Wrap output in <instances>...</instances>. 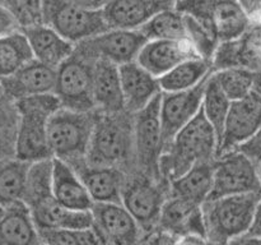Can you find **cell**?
<instances>
[{"instance_id": "6da1fadb", "label": "cell", "mask_w": 261, "mask_h": 245, "mask_svg": "<svg viewBox=\"0 0 261 245\" xmlns=\"http://www.w3.org/2000/svg\"><path fill=\"white\" fill-rule=\"evenodd\" d=\"M217 155V134L200 110L163 151L160 163L161 178L170 184L196 163L214 161Z\"/></svg>"}, {"instance_id": "7a4b0ae2", "label": "cell", "mask_w": 261, "mask_h": 245, "mask_svg": "<svg viewBox=\"0 0 261 245\" xmlns=\"http://www.w3.org/2000/svg\"><path fill=\"white\" fill-rule=\"evenodd\" d=\"M87 162L89 165L119 167L127 175L130 166L135 171L134 115L126 111L116 114L97 111Z\"/></svg>"}, {"instance_id": "3957f363", "label": "cell", "mask_w": 261, "mask_h": 245, "mask_svg": "<svg viewBox=\"0 0 261 245\" xmlns=\"http://www.w3.org/2000/svg\"><path fill=\"white\" fill-rule=\"evenodd\" d=\"M63 105L55 93L35 94L15 100L18 125L14 139L15 158L25 162L51 158L47 122Z\"/></svg>"}, {"instance_id": "277c9868", "label": "cell", "mask_w": 261, "mask_h": 245, "mask_svg": "<svg viewBox=\"0 0 261 245\" xmlns=\"http://www.w3.org/2000/svg\"><path fill=\"white\" fill-rule=\"evenodd\" d=\"M261 191L209 199L203 204L205 240L211 245H226L246 235Z\"/></svg>"}, {"instance_id": "5b68a950", "label": "cell", "mask_w": 261, "mask_h": 245, "mask_svg": "<svg viewBox=\"0 0 261 245\" xmlns=\"http://www.w3.org/2000/svg\"><path fill=\"white\" fill-rule=\"evenodd\" d=\"M97 111H76L61 107L47 122L48 145L53 157L69 165L87 160Z\"/></svg>"}, {"instance_id": "8992f818", "label": "cell", "mask_w": 261, "mask_h": 245, "mask_svg": "<svg viewBox=\"0 0 261 245\" xmlns=\"http://www.w3.org/2000/svg\"><path fill=\"white\" fill-rule=\"evenodd\" d=\"M96 56L79 45L74 53L56 69L55 94L63 107L76 111H94L93 65Z\"/></svg>"}, {"instance_id": "52a82bcc", "label": "cell", "mask_w": 261, "mask_h": 245, "mask_svg": "<svg viewBox=\"0 0 261 245\" xmlns=\"http://www.w3.org/2000/svg\"><path fill=\"white\" fill-rule=\"evenodd\" d=\"M42 19L75 45L109 30L102 10L86 9L71 0H43Z\"/></svg>"}, {"instance_id": "ba28073f", "label": "cell", "mask_w": 261, "mask_h": 245, "mask_svg": "<svg viewBox=\"0 0 261 245\" xmlns=\"http://www.w3.org/2000/svg\"><path fill=\"white\" fill-rule=\"evenodd\" d=\"M161 94L162 92L134 115L135 170L158 181H163L160 163L165 150L160 114Z\"/></svg>"}, {"instance_id": "9c48e42d", "label": "cell", "mask_w": 261, "mask_h": 245, "mask_svg": "<svg viewBox=\"0 0 261 245\" xmlns=\"http://www.w3.org/2000/svg\"><path fill=\"white\" fill-rule=\"evenodd\" d=\"M168 184L154 180L135 170L129 174L122 190L121 203L137 219L143 232L158 227Z\"/></svg>"}, {"instance_id": "30bf717a", "label": "cell", "mask_w": 261, "mask_h": 245, "mask_svg": "<svg viewBox=\"0 0 261 245\" xmlns=\"http://www.w3.org/2000/svg\"><path fill=\"white\" fill-rule=\"evenodd\" d=\"M255 191H261V183L259 166L251 158L233 150L214 160L213 188L209 199Z\"/></svg>"}, {"instance_id": "8fae6325", "label": "cell", "mask_w": 261, "mask_h": 245, "mask_svg": "<svg viewBox=\"0 0 261 245\" xmlns=\"http://www.w3.org/2000/svg\"><path fill=\"white\" fill-rule=\"evenodd\" d=\"M209 76L198 86L186 91L162 92L160 114L165 148L172 142L177 133L200 112L205 84Z\"/></svg>"}, {"instance_id": "7c38bea8", "label": "cell", "mask_w": 261, "mask_h": 245, "mask_svg": "<svg viewBox=\"0 0 261 245\" xmlns=\"http://www.w3.org/2000/svg\"><path fill=\"white\" fill-rule=\"evenodd\" d=\"M147 42L148 40L139 30L109 28L76 45L96 58H105L120 66L137 60L140 50Z\"/></svg>"}, {"instance_id": "4fadbf2b", "label": "cell", "mask_w": 261, "mask_h": 245, "mask_svg": "<svg viewBox=\"0 0 261 245\" xmlns=\"http://www.w3.org/2000/svg\"><path fill=\"white\" fill-rule=\"evenodd\" d=\"M93 225L107 245H139L142 227L121 203H94Z\"/></svg>"}, {"instance_id": "5bb4252c", "label": "cell", "mask_w": 261, "mask_h": 245, "mask_svg": "<svg viewBox=\"0 0 261 245\" xmlns=\"http://www.w3.org/2000/svg\"><path fill=\"white\" fill-rule=\"evenodd\" d=\"M261 128V97L251 92L249 96L239 101H232L228 117L224 128L223 139L218 156L246 142ZM217 156V157H218Z\"/></svg>"}, {"instance_id": "9a60e30c", "label": "cell", "mask_w": 261, "mask_h": 245, "mask_svg": "<svg viewBox=\"0 0 261 245\" xmlns=\"http://www.w3.org/2000/svg\"><path fill=\"white\" fill-rule=\"evenodd\" d=\"M201 58L190 40H150L143 46L137 61L155 78L165 76L182 61Z\"/></svg>"}, {"instance_id": "2e32d148", "label": "cell", "mask_w": 261, "mask_h": 245, "mask_svg": "<svg viewBox=\"0 0 261 245\" xmlns=\"http://www.w3.org/2000/svg\"><path fill=\"white\" fill-rule=\"evenodd\" d=\"M177 0H112L102 9L109 28L139 30L154 15L176 8Z\"/></svg>"}, {"instance_id": "e0dca14e", "label": "cell", "mask_w": 261, "mask_h": 245, "mask_svg": "<svg viewBox=\"0 0 261 245\" xmlns=\"http://www.w3.org/2000/svg\"><path fill=\"white\" fill-rule=\"evenodd\" d=\"M70 166L82 179L94 203H121L127 179L124 170L112 166L89 165L87 160Z\"/></svg>"}, {"instance_id": "ac0fdd59", "label": "cell", "mask_w": 261, "mask_h": 245, "mask_svg": "<svg viewBox=\"0 0 261 245\" xmlns=\"http://www.w3.org/2000/svg\"><path fill=\"white\" fill-rule=\"evenodd\" d=\"M158 227L180 237L205 239L203 204L168 194L161 211Z\"/></svg>"}, {"instance_id": "d6986e66", "label": "cell", "mask_w": 261, "mask_h": 245, "mask_svg": "<svg viewBox=\"0 0 261 245\" xmlns=\"http://www.w3.org/2000/svg\"><path fill=\"white\" fill-rule=\"evenodd\" d=\"M0 86L5 94L14 100L55 93L56 69L33 59L10 77L0 79Z\"/></svg>"}, {"instance_id": "ffe728a7", "label": "cell", "mask_w": 261, "mask_h": 245, "mask_svg": "<svg viewBox=\"0 0 261 245\" xmlns=\"http://www.w3.org/2000/svg\"><path fill=\"white\" fill-rule=\"evenodd\" d=\"M124 109L135 115L161 93L158 78L145 70L137 60L119 66Z\"/></svg>"}, {"instance_id": "44dd1931", "label": "cell", "mask_w": 261, "mask_h": 245, "mask_svg": "<svg viewBox=\"0 0 261 245\" xmlns=\"http://www.w3.org/2000/svg\"><path fill=\"white\" fill-rule=\"evenodd\" d=\"M27 207L37 230L64 229L76 231L93 225L92 211H74L59 203L53 195L40 199Z\"/></svg>"}, {"instance_id": "7402d4cb", "label": "cell", "mask_w": 261, "mask_h": 245, "mask_svg": "<svg viewBox=\"0 0 261 245\" xmlns=\"http://www.w3.org/2000/svg\"><path fill=\"white\" fill-rule=\"evenodd\" d=\"M93 101L96 110L105 114L125 111L119 65L97 58L93 65Z\"/></svg>"}, {"instance_id": "603a6c76", "label": "cell", "mask_w": 261, "mask_h": 245, "mask_svg": "<svg viewBox=\"0 0 261 245\" xmlns=\"http://www.w3.org/2000/svg\"><path fill=\"white\" fill-rule=\"evenodd\" d=\"M30 42L33 59L58 69L75 50V43L65 40L45 23L22 28Z\"/></svg>"}, {"instance_id": "cb8c5ba5", "label": "cell", "mask_w": 261, "mask_h": 245, "mask_svg": "<svg viewBox=\"0 0 261 245\" xmlns=\"http://www.w3.org/2000/svg\"><path fill=\"white\" fill-rule=\"evenodd\" d=\"M53 197L74 211H92L94 202L76 171L65 161L53 157Z\"/></svg>"}, {"instance_id": "d4e9b609", "label": "cell", "mask_w": 261, "mask_h": 245, "mask_svg": "<svg viewBox=\"0 0 261 245\" xmlns=\"http://www.w3.org/2000/svg\"><path fill=\"white\" fill-rule=\"evenodd\" d=\"M38 231L25 203L4 207L0 214V245H38Z\"/></svg>"}, {"instance_id": "484cf974", "label": "cell", "mask_w": 261, "mask_h": 245, "mask_svg": "<svg viewBox=\"0 0 261 245\" xmlns=\"http://www.w3.org/2000/svg\"><path fill=\"white\" fill-rule=\"evenodd\" d=\"M214 161L199 162L168 184V194L204 204L213 188Z\"/></svg>"}, {"instance_id": "4316f807", "label": "cell", "mask_w": 261, "mask_h": 245, "mask_svg": "<svg viewBox=\"0 0 261 245\" xmlns=\"http://www.w3.org/2000/svg\"><path fill=\"white\" fill-rule=\"evenodd\" d=\"M250 22L237 0H214L213 27L219 43L241 38L249 31Z\"/></svg>"}, {"instance_id": "83f0119b", "label": "cell", "mask_w": 261, "mask_h": 245, "mask_svg": "<svg viewBox=\"0 0 261 245\" xmlns=\"http://www.w3.org/2000/svg\"><path fill=\"white\" fill-rule=\"evenodd\" d=\"M213 71L212 63L204 58H193L182 61L160 77L161 91L180 92L190 89L203 82Z\"/></svg>"}, {"instance_id": "f1b7e54d", "label": "cell", "mask_w": 261, "mask_h": 245, "mask_svg": "<svg viewBox=\"0 0 261 245\" xmlns=\"http://www.w3.org/2000/svg\"><path fill=\"white\" fill-rule=\"evenodd\" d=\"M231 104L232 101L222 91L218 82L214 78L213 71H212L205 84L201 111H203L204 116L206 117L209 124L212 125V128L216 132L217 139H218V151L222 144V139H223L224 128H226V121L227 117H228L229 109H231Z\"/></svg>"}, {"instance_id": "f546056e", "label": "cell", "mask_w": 261, "mask_h": 245, "mask_svg": "<svg viewBox=\"0 0 261 245\" xmlns=\"http://www.w3.org/2000/svg\"><path fill=\"white\" fill-rule=\"evenodd\" d=\"M31 60L33 54L22 30L0 37V79L10 77Z\"/></svg>"}, {"instance_id": "4dcf8cb0", "label": "cell", "mask_w": 261, "mask_h": 245, "mask_svg": "<svg viewBox=\"0 0 261 245\" xmlns=\"http://www.w3.org/2000/svg\"><path fill=\"white\" fill-rule=\"evenodd\" d=\"M150 40H189L185 15L176 8L158 13L149 22L139 28Z\"/></svg>"}, {"instance_id": "1f68e13d", "label": "cell", "mask_w": 261, "mask_h": 245, "mask_svg": "<svg viewBox=\"0 0 261 245\" xmlns=\"http://www.w3.org/2000/svg\"><path fill=\"white\" fill-rule=\"evenodd\" d=\"M30 163L15 158L0 166V206L23 202Z\"/></svg>"}, {"instance_id": "d6a6232c", "label": "cell", "mask_w": 261, "mask_h": 245, "mask_svg": "<svg viewBox=\"0 0 261 245\" xmlns=\"http://www.w3.org/2000/svg\"><path fill=\"white\" fill-rule=\"evenodd\" d=\"M214 78L218 82L222 91L231 101L245 99L252 92L255 70L246 66H232V68L213 70Z\"/></svg>"}, {"instance_id": "836d02e7", "label": "cell", "mask_w": 261, "mask_h": 245, "mask_svg": "<svg viewBox=\"0 0 261 245\" xmlns=\"http://www.w3.org/2000/svg\"><path fill=\"white\" fill-rule=\"evenodd\" d=\"M48 195H53V157L30 163L23 203L31 206Z\"/></svg>"}, {"instance_id": "e575fe53", "label": "cell", "mask_w": 261, "mask_h": 245, "mask_svg": "<svg viewBox=\"0 0 261 245\" xmlns=\"http://www.w3.org/2000/svg\"><path fill=\"white\" fill-rule=\"evenodd\" d=\"M42 3L43 0H2L0 4L12 13L22 30L43 23Z\"/></svg>"}, {"instance_id": "d590c367", "label": "cell", "mask_w": 261, "mask_h": 245, "mask_svg": "<svg viewBox=\"0 0 261 245\" xmlns=\"http://www.w3.org/2000/svg\"><path fill=\"white\" fill-rule=\"evenodd\" d=\"M41 242L46 245H79L76 231L64 229L37 230Z\"/></svg>"}, {"instance_id": "8d00e7d4", "label": "cell", "mask_w": 261, "mask_h": 245, "mask_svg": "<svg viewBox=\"0 0 261 245\" xmlns=\"http://www.w3.org/2000/svg\"><path fill=\"white\" fill-rule=\"evenodd\" d=\"M178 241L180 236L161 227H155L143 235L139 245H177Z\"/></svg>"}, {"instance_id": "74e56055", "label": "cell", "mask_w": 261, "mask_h": 245, "mask_svg": "<svg viewBox=\"0 0 261 245\" xmlns=\"http://www.w3.org/2000/svg\"><path fill=\"white\" fill-rule=\"evenodd\" d=\"M236 150L241 151L242 153L247 156V157L251 158L257 166H261V128L252 135L250 139H247L246 142L242 143L240 147H237Z\"/></svg>"}, {"instance_id": "f35d334b", "label": "cell", "mask_w": 261, "mask_h": 245, "mask_svg": "<svg viewBox=\"0 0 261 245\" xmlns=\"http://www.w3.org/2000/svg\"><path fill=\"white\" fill-rule=\"evenodd\" d=\"M19 30V24L12 15V13L4 5L0 4V37Z\"/></svg>"}, {"instance_id": "ab89813d", "label": "cell", "mask_w": 261, "mask_h": 245, "mask_svg": "<svg viewBox=\"0 0 261 245\" xmlns=\"http://www.w3.org/2000/svg\"><path fill=\"white\" fill-rule=\"evenodd\" d=\"M76 237H78L79 245H107L93 226L76 230Z\"/></svg>"}, {"instance_id": "60d3db41", "label": "cell", "mask_w": 261, "mask_h": 245, "mask_svg": "<svg viewBox=\"0 0 261 245\" xmlns=\"http://www.w3.org/2000/svg\"><path fill=\"white\" fill-rule=\"evenodd\" d=\"M240 7L250 20H256L261 18V0H237Z\"/></svg>"}, {"instance_id": "b9f144b4", "label": "cell", "mask_w": 261, "mask_h": 245, "mask_svg": "<svg viewBox=\"0 0 261 245\" xmlns=\"http://www.w3.org/2000/svg\"><path fill=\"white\" fill-rule=\"evenodd\" d=\"M249 236H254V237H260L261 239V198L257 202V206L255 208V213L254 217H252V222L251 226H250L249 231L247 234Z\"/></svg>"}, {"instance_id": "7bdbcfd3", "label": "cell", "mask_w": 261, "mask_h": 245, "mask_svg": "<svg viewBox=\"0 0 261 245\" xmlns=\"http://www.w3.org/2000/svg\"><path fill=\"white\" fill-rule=\"evenodd\" d=\"M71 2L89 10H102L112 0H71Z\"/></svg>"}, {"instance_id": "ee69618b", "label": "cell", "mask_w": 261, "mask_h": 245, "mask_svg": "<svg viewBox=\"0 0 261 245\" xmlns=\"http://www.w3.org/2000/svg\"><path fill=\"white\" fill-rule=\"evenodd\" d=\"M226 245H261L260 237L249 236V235H242V236L233 239Z\"/></svg>"}, {"instance_id": "f6af8a7d", "label": "cell", "mask_w": 261, "mask_h": 245, "mask_svg": "<svg viewBox=\"0 0 261 245\" xmlns=\"http://www.w3.org/2000/svg\"><path fill=\"white\" fill-rule=\"evenodd\" d=\"M252 92L261 97V70H255L254 76V86H252Z\"/></svg>"}, {"instance_id": "bcb514c9", "label": "cell", "mask_w": 261, "mask_h": 245, "mask_svg": "<svg viewBox=\"0 0 261 245\" xmlns=\"http://www.w3.org/2000/svg\"><path fill=\"white\" fill-rule=\"evenodd\" d=\"M201 240L203 239H200V237L188 236L182 242H181V244L178 242L177 245H204V244H201Z\"/></svg>"}, {"instance_id": "7dc6e473", "label": "cell", "mask_w": 261, "mask_h": 245, "mask_svg": "<svg viewBox=\"0 0 261 245\" xmlns=\"http://www.w3.org/2000/svg\"><path fill=\"white\" fill-rule=\"evenodd\" d=\"M259 176H260V183H261V166L259 167Z\"/></svg>"}, {"instance_id": "c3c4849f", "label": "cell", "mask_w": 261, "mask_h": 245, "mask_svg": "<svg viewBox=\"0 0 261 245\" xmlns=\"http://www.w3.org/2000/svg\"><path fill=\"white\" fill-rule=\"evenodd\" d=\"M3 209H4V207H2V206H0V214H2V212H3Z\"/></svg>"}, {"instance_id": "681fc988", "label": "cell", "mask_w": 261, "mask_h": 245, "mask_svg": "<svg viewBox=\"0 0 261 245\" xmlns=\"http://www.w3.org/2000/svg\"><path fill=\"white\" fill-rule=\"evenodd\" d=\"M38 245H46V244H43V242H40V244H38Z\"/></svg>"}, {"instance_id": "f907efd6", "label": "cell", "mask_w": 261, "mask_h": 245, "mask_svg": "<svg viewBox=\"0 0 261 245\" xmlns=\"http://www.w3.org/2000/svg\"><path fill=\"white\" fill-rule=\"evenodd\" d=\"M0 91H2V86H0Z\"/></svg>"}]
</instances>
